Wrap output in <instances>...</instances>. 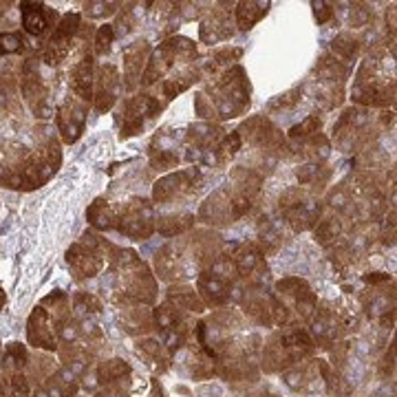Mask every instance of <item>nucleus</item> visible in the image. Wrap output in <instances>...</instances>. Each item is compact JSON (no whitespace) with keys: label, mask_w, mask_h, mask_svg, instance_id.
<instances>
[{"label":"nucleus","mask_w":397,"mask_h":397,"mask_svg":"<svg viewBox=\"0 0 397 397\" xmlns=\"http://www.w3.org/2000/svg\"><path fill=\"white\" fill-rule=\"evenodd\" d=\"M320 124H322V122H320L318 115H309V118H307L303 124H298V126L291 128L289 135H291L294 139H307V137H313V135H318Z\"/></svg>","instance_id":"15"},{"label":"nucleus","mask_w":397,"mask_h":397,"mask_svg":"<svg viewBox=\"0 0 397 397\" xmlns=\"http://www.w3.org/2000/svg\"><path fill=\"white\" fill-rule=\"evenodd\" d=\"M139 353H144L155 369L163 371L168 367V360H170V351L165 349L161 344V340H141L139 342Z\"/></svg>","instance_id":"10"},{"label":"nucleus","mask_w":397,"mask_h":397,"mask_svg":"<svg viewBox=\"0 0 397 397\" xmlns=\"http://www.w3.org/2000/svg\"><path fill=\"white\" fill-rule=\"evenodd\" d=\"M170 301L179 307V309H188V311H203V301L194 294V289L190 287H172L170 289Z\"/></svg>","instance_id":"12"},{"label":"nucleus","mask_w":397,"mask_h":397,"mask_svg":"<svg viewBox=\"0 0 397 397\" xmlns=\"http://www.w3.org/2000/svg\"><path fill=\"white\" fill-rule=\"evenodd\" d=\"M77 336H80V324H77V322H66V324L60 327V338H62V342H66V344L75 342Z\"/></svg>","instance_id":"22"},{"label":"nucleus","mask_w":397,"mask_h":397,"mask_svg":"<svg viewBox=\"0 0 397 397\" xmlns=\"http://www.w3.org/2000/svg\"><path fill=\"white\" fill-rule=\"evenodd\" d=\"M198 291L203 294V298L212 305H223L229 301V285L227 280L212 274V272H206L198 276Z\"/></svg>","instance_id":"5"},{"label":"nucleus","mask_w":397,"mask_h":397,"mask_svg":"<svg viewBox=\"0 0 397 397\" xmlns=\"http://www.w3.org/2000/svg\"><path fill=\"white\" fill-rule=\"evenodd\" d=\"M196 181H198V168H188V170H181L177 175H170V177L161 179L155 186V198L161 203L170 201L175 194L192 190Z\"/></svg>","instance_id":"2"},{"label":"nucleus","mask_w":397,"mask_h":397,"mask_svg":"<svg viewBox=\"0 0 397 397\" xmlns=\"http://www.w3.org/2000/svg\"><path fill=\"white\" fill-rule=\"evenodd\" d=\"M66 260H69V265L75 270V274H77L80 278H82V276H93V274H97L99 265H102V260H99V258L93 254V250H87V247L82 245V243H77V245L71 247L69 254H66Z\"/></svg>","instance_id":"7"},{"label":"nucleus","mask_w":397,"mask_h":397,"mask_svg":"<svg viewBox=\"0 0 397 397\" xmlns=\"http://www.w3.org/2000/svg\"><path fill=\"white\" fill-rule=\"evenodd\" d=\"M313 7H316V18H318V23H327L331 15H334V9H331V5L329 3H313Z\"/></svg>","instance_id":"23"},{"label":"nucleus","mask_w":397,"mask_h":397,"mask_svg":"<svg viewBox=\"0 0 397 397\" xmlns=\"http://www.w3.org/2000/svg\"><path fill=\"white\" fill-rule=\"evenodd\" d=\"M33 397H51V395L46 393V389H38L36 393H33Z\"/></svg>","instance_id":"27"},{"label":"nucleus","mask_w":397,"mask_h":397,"mask_svg":"<svg viewBox=\"0 0 397 397\" xmlns=\"http://www.w3.org/2000/svg\"><path fill=\"white\" fill-rule=\"evenodd\" d=\"M113 38H115V29H113V25L99 27L97 38H95V49H97V53H108V49H111V44H113Z\"/></svg>","instance_id":"18"},{"label":"nucleus","mask_w":397,"mask_h":397,"mask_svg":"<svg viewBox=\"0 0 397 397\" xmlns=\"http://www.w3.org/2000/svg\"><path fill=\"white\" fill-rule=\"evenodd\" d=\"M111 7H113V5H106V3H91V5H87V11L93 15V18H97V15H104V13H108V11H111Z\"/></svg>","instance_id":"24"},{"label":"nucleus","mask_w":397,"mask_h":397,"mask_svg":"<svg viewBox=\"0 0 397 397\" xmlns=\"http://www.w3.org/2000/svg\"><path fill=\"white\" fill-rule=\"evenodd\" d=\"M270 9V3H241L237 9V18H239V27L243 31L252 29L265 13Z\"/></svg>","instance_id":"9"},{"label":"nucleus","mask_w":397,"mask_h":397,"mask_svg":"<svg viewBox=\"0 0 397 397\" xmlns=\"http://www.w3.org/2000/svg\"><path fill=\"white\" fill-rule=\"evenodd\" d=\"M301 95V89H294V91H289V93H285V95H280L278 99H274V102L270 104V108H287V106H294Z\"/></svg>","instance_id":"21"},{"label":"nucleus","mask_w":397,"mask_h":397,"mask_svg":"<svg viewBox=\"0 0 397 397\" xmlns=\"http://www.w3.org/2000/svg\"><path fill=\"white\" fill-rule=\"evenodd\" d=\"M120 95V77L113 66H104L102 75H99V89H97V111H108L115 99Z\"/></svg>","instance_id":"4"},{"label":"nucleus","mask_w":397,"mask_h":397,"mask_svg":"<svg viewBox=\"0 0 397 397\" xmlns=\"http://www.w3.org/2000/svg\"><path fill=\"white\" fill-rule=\"evenodd\" d=\"M364 280H367V283H371V285H375V283H386L389 274H369V276H364Z\"/></svg>","instance_id":"25"},{"label":"nucleus","mask_w":397,"mask_h":397,"mask_svg":"<svg viewBox=\"0 0 397 397\" xmlns=\"http://www.w3.org/2000/svg\"><path fill=\"white\" fill-rule=\"evenodd\" d=\"M334 53L340 58V60H353L355 53H358V42L351 38V36H346V33H342V36H338L334 40Z\"/></svg>","instance_id":"14"},{"label":"nucleus","mask_w":397,"mask_h":397,"mask_svg":"<svg viewBox=\"0 0 397 397\" xmlns=\"http://www.w3.org/2000/svg\"><path fill=\"white\" fill-rule=\"evenodd\" d=\"M51 15H56V13L51 9H46L44 5L23 3V25L31 36H42L49 23H51Z\"/></svg>","instance_id":"6"},{"label":"nucleus","mask_w":397,"mask_h":397,"mask_svg":"<svg viewBox=\"0 0 397 397\" xmlns=\"http://www.w3.org/2000/svg\"><path fill=\"white\" fill-rule=\"evenodd\" d=\"M148 53V44L146 42H135L132 46L126 49L124 53V69H126V80H128V87H135V80L141 75V66Z\"/></svg>","instance_id":"8"},{"label":"nucleus","mask_w":397,"mask_h":397,"mask_svg":"<svg viewBox=\"0 0 397 397\" xmlns=\"http://www.w3.org/2000/svg\"><path fill=\"white\" fill-rule=\"evenodd\" d=\"M23 36L20 33H0V56L15 53L23 49Z\"/></svg>","instance_id":"17"},{"label":"nucleus","mask_w":397,"mask_h":397,"mask_svg":"<svg viewBox=\"0 0 397 397\" xmlns=\"http://www.w3.org/2000/svg\"><path fill=\"white\" fill-rule=\"evenodd\" d=\"M148 397H163V393H161V386H159L157 382H153V393L148 395Z\"/></svg>","instance_id":"26"},{"label":"nucleus","mask_w":397,"mask_h":397,"mask_svg":"<svg viewBox=\"0 0 397 397\" xmlns=\"http://www.w3.org/2000/svg\"><path fill=\"white\" fill-rule=\"evenodd\" d=\"M177 161H179L177 153H172V151H159V155L157 153L153 155V168H157V170L175 168Z\"/></svg>","instance_id":"19"},{"label":"nucleus","mask_w":397,"mask_h":397,"mask_svg":"<svg viewBox=\"0 0 397 397\" xmlns=\"http://www.w3.org/2000/svg\"><path fill=\"white\" fill-rule=\"evenodd\" d=\"M27 336L33 346H42V349H49V351L56 349V331H53L51 320H49L46 311L42 307H38L31 313Z\"/></svg>","instance_id":"3"},{"label":"nucleus","mask_w":397,"mask_h":397,"mask_svg":"<svg viewBox=\"0 0 397 397\" xmlns=\"http://www.w3.org/2000/svg\"><path fill=\"white\" fill-rule=\"evenodd\" d=\"M120 221V232L132 239H146L153 232V210L144 198L141 201H132V206H128Z\"/></svg>","instance_id":"1"},{"label":"nucleus","mask_w":397,"mask_h":397,"mask_svg":"<svg viewBox=\"0 0 397 397\" xmlns=\"http://www.w3.org/2000/svg\"><path fill=\"white\" fill-rule=\"evenodd\" d=\"M77 27H80V18L73 13H69V15H64L62 18V23L58 25V29H56V33H53V38H51V42H66L69 40L73 33L77 31Z\"/></svg>","instance_id":"16"},{"label":"nucleus","mask_w":397,"mask_h":397,"mask_svg":"<svg viewBox=\"0 0 397 397\" xmlns=\"http://www.w3.org/2000/svg\"><path fill=\"white\" fill-rule=\"evenodd\" d=\"M128 373H130V367H128V362H124V360H108L95 371L99 384L120 382V379H124V375H128Z\"/></svg>","instance_id":"11"},{"label":"nucleus","mask_w":397,"mask_h":397,"mask_svg":"<svg viewBox=\"0 0 397 397\" xmlns=\"http://www.w3.org/2000/svg\"><path fill=\"white\" fill-rule=\"evenodd\" d=\"M89 221H91L95 227H99V229H108V227L115 225V221H118V219L113 217V212L106 208L104 201H95V203L91 206V210H89Z\"/></svg>","instance_id":"13"},{"label":"nucleus","mask_w":397,"mask_h":397,"mask_svg":"<svg viewBox=\"0 0 397 397\" xmlns=\"http://www.w3.org/2000/svg\"><path fill=\"white\" fill-rule=\"evenodd\" d=\"M338 223L336 221H322L320 225H318V229H316V239L320 241V243H329L331 239H336V234H338Z\"/></svg>","instance_id":"20"}]
</instances>
